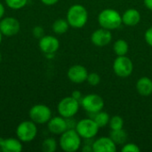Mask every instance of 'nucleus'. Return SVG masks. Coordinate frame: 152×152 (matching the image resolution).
<instances>
[{"label":"nucleus","mask_w":152,"mask_h":152,"mask_svg":"<svg viewBox=\"0 0 152 152\" xmlns=\"http://www.w3.org/2000/svg\"><path fill=\"white\" fill-rule=\"evenodd\" d=\"M67 20L70 27L75 28H83L88 20V12L81 4L70 6L67 12Z\"/></svg>","instance_id":"1"},{"label":"nucleus","mask_w":152,"mask_h":152,"mask_svg":"<svg viewBox=\"0 0 152 152\" xmlns=\"http://www.w3.org/2000/svg\"><path fill=\"white\" fill-rule=\"evenodd\" d=\"M98 22L103 28L113 30L122 24V16L114 9H104L98 15Z\"/></svg>","instance_id":"2"},{"label":"nucleus","mask_w":152,"mask_h":152,"mask_svg":"<svg viewBox=\"0 0 152 152\" xmlns=\"http://www.w3.org/2000/svg\"><path fill=\"white\" fill-rule=\"evenodd\" d=\"M60 146L66 152H75L81 146V136L76 129H68L61 134Z\"/></svg>","instance_id":"3"},{"label":"nucleus","mask_w":152,"mask_h":152,"mask_svg":"<svg viewBox=\"0 0 152 152\" xmlns=\"http://www.w3.org/2000/svg\"><path fill=\"white\" fill-rule=\"evenodd\" d=\"M99 128L100 127L93 118H84L77 123L75 129L81 138L91 140L98 134Z\"/></svg>","instance_id":"4"},{"label":"nucleus","mask_w":152,"mask_h":152,"mask_svg":"<svg viewBox=\"0 0 152 152\" xmlns=\"http://www.w3.org/2000/svg\"><path fill=\"white\" fill-rule=\"evenodd\" d=\"M37 134V128L36 123L31 121H23L17 126L16 135L20 142H29L33 141Z\"/></svg>","instance_id":"5"},{"label":"nucleus","mask_w":152,"mask_h":152,"mask_svg":"<svg viewBox=\"0 0 152 152\" xmlns=\"http://www.w3.org/2000/svg\"><path fill=\"white\" fill-rule=\"evenodd\" d=\"M80 102L72 96L63 98L58 104V112L60 116L69 118L74 117L79 110Z\"/></svg>","instance_id":"6"},{"label":"nucleus","mask_w":152,"mask_h":152,"mask_svg":"<svg viewBox=\"0 0 152 152\" xmlns=\"http://www.w3.org/2000/svg\"><path fill=\"white\" fill-rule=\"evenodd\" d=\"M113 70L118 77H127L133 73V61L126 55L118 56L113 62Z\"/></svg>","instance_id":"7"},{"label":"nucleus","mask_w":152,"mask_h":152,"mask_svg":"<svg viewBox=\"0 0 152 152\" xmlns=\"http://www.w3.org/2000/svg\"><path fill=\"white\" fill-rule=\"evenodd\" d=\"M80 104L82 105V107L86 112L90 114H95L102 110L104 107V101L102 97H101L100 95L95 94H91L83 97Z\"/></svg>","instance_id":"8"},{"label":"nucleus","mask_w":152,"mask_h":152,"mask_svg":"<svg viewBox=\"0 0 152 152\" xmlns=\"http://www.w3.org/2000/svg\"><path fill=\"white\" fill-rule=\"evenodd\" d=\"M30 119L36 124H45L52 118L51 109L44 104H37L29 110Z\"/></svg>","instance_id":"9"},{"label":"nucleus","mask_w":152,"mask_h":152,"mask_svg":"<svg viewBox=\"0 0 152 152\" xmlns=\"http://www.w3.org/2000/svg\"><path fill=\"white\" fill-rule=\"evenodd\" d=\"M20 24L19 20L13 17H5L0 20V31L4 36L12 37L19 33Z\"/></svg>","instance_id":"10"},{"label":"nucleus","mask_w":152,"mask_h":152,"mask_svg":"<svg viewBox=\"0 0 152 152\" xmlns=\"http://www.w3.org/2000/svg\"><path fill=\"white\" fill-rule=\"evenodd\" d=\"M112 39V34L110 30L101 28L99 29H96L93 32L91 36V41L92 43L98 46V47H103L108 45Z\"/></svg>","instance_id":"11"},{"label":"nucleus","mask_w":152,"mask_h":152,"mask_svg":"<svg viewBox=\"0 0 152 152\" xmlns=\"http://www.w3.org/2000/svg\"><path fill=\"white\" fill-rule=\"evenodd\" d=\"M69 79L75 84H82L86 81L88 72L87 69L82 65H73L68 70Z\"/></svg>","instance_id":"12"},{"label":"nucleus","mask_w":152,"mask_h":152,"mask_svg":"<svg viewBox=\"0 0 152 152\" xmlns=\"http://www.w3.org/2000/svg\"><path fill=\"white\" fill-rule=\"evenodd\" d=\"M60 47L59 40L53 36H44L39 39V48L45 53H55Z\"/></svg>","instance_id":"13"},{"label":"nucleus","mask_w":152,"mask_h":152,"mask_svg":"<svg viewBox=\"0 0 152 152\" xmlns=\"http://www.w3.org/2000/svg\"><path fill=\"white\" fill-rule=\"evenodd\" d=\"M94 152H114L117 151V144L110 137H100L93 143Z\"/></svg>","instance_id":"14"},{"label":"nucleus","mask_w":152,"mask_h":152,"mask_svg":"<svg viewBox=\"0 0 152 152\" xmlns=\"http://www.w3.org/2000/svg\"><path fill=\"white\" fill-rule=\"evenodd\" d=\"M47 126H48L49 131L54 134H61L66 130H68L66 118L61 116L51 118V119L48 121Z\"/></svg>","instance_id":"15"},{"label":"nucleus","mask_w":152,"mask_h":152,"mask_svg":"<svg viewBox=\"0 0 152 152\" xmlns=\"http://www.w3.org/2000/svg\"><path fill=\"white\" fill-rule=\"evenodd\" d=\"M0 150L3 152H20L22 151V144L19 139L0 138Z\"/></svg>","instance_id":"16"},{"label":"nucleus","mask_w":152,"mask_h":152,"mask_svg":"<svg viewBox=\"0 0 152 152\" xmlns=\"http://www.w3.org/2000/svg\"><path fill=\"white\" fill-rule=\"evenodd\" d=\"M141 20V13L134 8L127 9L122 15V23L128 27L136 26Z\"/></svg>","instance_id":"17"},{"label":"nucleus","mask_w":152,"mask_h":152,"mask_svg":"<svg viewBox=\"0 0 152 152\" xmlns=\"http://www.w3.org/2000/svg\"><path fill=\"white\" fill-rule=\"evenodd\" d=\"M136 90L142 96H150L152 94V80L148 77H141L136 83Z\"/></svg>","instance_id":"18"},{"label":"nucleus","mask_w":152,"mask_h":152,"mask_svg":"<svg viewBox=\"0 0 152 152\" xmlns=\"http://www.w3.org/2000/svg\"><path fill=\"white\" fill-rule=\"evenodd\" d=\"M113 50H114V53L118 56L126 55V53H128V50H129V45H128V44H127V42L126 40L118 39L114 43Z\"/></svg>","instance_id":"19"},{"label":"nucleus","mask_w":152,"mask_h":152,"mask_svg":"<svg viewBox=\"0 0 152 152\" xmlns=\"http://www.w3.org/2000/svg\"><path fill=\"white\" fill-rule=\"evenodd\" d=\"M110 138L113 140V142L116 144L122 145L126 143L127 140V134L125 130H123V128L118 130H112L110 133Z\"/></svg>","instance_id":"20"},{"label":"nucleus","mask_w":152,"mask_h":152,"mask_svg":"<svg viewBox=\"0 0 152 152\" xmlns=\"http://www.w3.org/2000/svg\"><path fill=\"white\" fill-rule=\"evenodd\" d=\"M69 24L67 20L64 19H58L53 24V30L54 33L61 35L68 31Z\"/></svg>","instance_id":"21"},{"label":"nucleus","mask_w":152,"mask_h":152,"mask_svg":"<svg viewBox=\"0 0 152 152\" xmlns=\"http://www.w3.org/2000/svg\"><path fill=\"white\" fill-rule=\"evenodd\" d=\"M94 117L93 118V119L95 121V123L98 125L99 127H104L106 126L107 125H109V122H110V115L107 113V112H104L102 110L94 114Z\"/></svg>","instance_id":"22"},{"label":"nucleus","mask_w":152,"mask_h":152,"mask_svg":"<svg viewBox=\"0 0 152 152\" xmlns=\"http://www.w3.org/2000/svg\"><path fill=\"white\" fill-rule=\"evenodd\" d=\"M57 149V142L53 138H46L42 143V150L45 152H54Z\"/></svg>","instance_id":"23"},{"label":"nucleus","mask_w":152,"mask_h":152,"mask_svg":"<svg viewBox=\"0 0 152 152\" xmlns=\"http://www.w3.org/2000/svg\"><path fill=\"white\" fill-rule=\"evenodd\" d=\"M109 125L111 130L122 129L124 126V119L120 116H113L112 118H110Z\"/></svg>","instance_id":"24"},{"label":"nucleus","mask_w":152,"mask_h":152,"mask_svg":"<svg viewBox=\"0 0 152 152\" xmlns=\"http://www.w3.org/2000/svg\"><path fill=\"white\" fill-rule=\"evenodd\" d=\"M4 1L6 4L13 10H19L24 7L28 2V0H4Z\"/></svg>","instance_id":"25"},{"label":"nucleus","mask_w":152,"mask_h":152,"mask_svg":"<svg viewBox=\"0 0 152 152\" xmlns=\"http://www.w3.org/2000/svg\"><path fill=\"white\" fill-rule=\"evenodd\" d=\"M86 81L88 82L89 85L95 86H97V85L100 84V82H101V77H100V75H99L98 73H96V72L88 73Z\"/></svg>","instance_id":"26"},{"label":"nucleus","mask_w":152,"mask_h":152,"mask_svg":"<svg viewBox=\"0 0 152 152\" xmlns=\"http://www.w3.org/2000/svg\"><path fill=\"white\" fill-rule=\"evenodd\" d=\"M122 152H139L141 151V149L136 145L135 143H126L123 146L121 149Z\"/></svg>","instance_id":"27"},{"label":"nucleus","mask_w":152,"mask_h":152,"mask_svg":"<svg viewBox=\"0 0 152 152\" xmlns=\"http://www.w3.org/2000/svg\"><path fill=\"white\" fill-rule=\"evenodd\" d=\"M32 34H33V36L35 37H37V38H41V37H43L45 35V31H44V28H42V27H40V26H37V27H35L33 29H32Z\"/></svg>","instance_id":"28"},{"label":"nucleus","mask_w":152,"mask_h":152,"mask_svg":"<svg viewBox=\"0 0 152 152\" xmlns=\"http://www.w3.org/2000/svg\"><path fill=\"white\" fill-rule=\"evenodd\" d=\"M144 38H145V41L147 42V44L152 47V27L149 28L146 30L145 35H144Z\"/></svg>","instance_id":"29"},{"label":"nucleus","mask_w":152,"mask_h":152,"mask_svg":"<svg viewBox=\"0 0 152 152\" xmlns=\"http://www.w3.org/2000/svg\"><path fill=\"white\" fill-rule=\"evenodd\" d=\"M71 96H72L74 99H76L77 101H78L79 102H81V101H82V99H83L82 93H81L80 91H77V90H76V91L72 92Z\"/></svg>","instance_id":"30"},{"label":"nucleus","mask_w":152,"mask_h":152,"mask_svg":"<svg viewBox=\"0 0 152 152\" xmlns=\"http://www.w3.org/2000/svg\"><path fill=\"white\" fill-rule=\"evenodd\" d=\"M59 0H41V2L45 5H53L58 3Z\"/></svg>","instance_id":"31"},{"label":"nucleus","mask_w":152,"mask_h":152,"mask_svg":"<svg viewBox=\"0 0 152 152\" xmlns=\"http://www.w3.org/2000/svg\"><path fill=\"white\" fill-rule=\"evenodd\" d=\"M82 151L84 152H94L92 144H86V145H84V147L82 148Z\"/></svg>","instance_id":"32"},{"label":"nucleus","mask_w":152,"mask_h":152,"mask_svg":"<svg viewBox=\"0 0 152 152\" xmlns=\"http://www.w3.org/2000/svg\"><path fill=\"white\" fill-rule=\"evenodd\" d=\"M144 4L149 10L152 11V0H144Z\"/></svg>","instance_id":"33"},{"label":"nucleus","mask_w":152,"mask_h":152,"mask_svg":"<svg viewBox=\"0 0 152 152\" xmlns=\"http://www.w3.org/2000/svg\"><path fill=\"white\" fill-rule=\"evenodd\" d=\"M4 14V6L0 3V20L3 18Z\"/></svg>","instance_id":"34"},{"label":"nucleus","mask_w":152,"mask_h":152,"mask_svg":"<svg viewBox=\"0 0 152 152\" xmlns=\"http://www.w3.org/2000/svg\"><path fill=\"white\" fill-rule=\"evenodd\" d=\"M2 36H3V34H2L1 31H0V43L2 42Z\"/></svg>","instance_id":"35"},{"label":"nucleus","mask_w":152,"mask_h":152,"mask_svg":"<svg viewBox=\"0 0 152 152\" xmlns=\"http://www.w3.org/2000/svg\"><path fill=\"white\" fill-rule=\"evenodd\" d=\"M2 61V54H1V53H0V62Z\"/></svg>","instance_id":"36"},{"label":"nucleus","mask_w":152,"mask_h":152,"mask_svg":"<svg viewBox=\"0 0 152 152\" xmlns=\"http://www.w3.org/2000/svg\"><path fill=\"white\" fill-rule=\"evenodd\" d=\"M0 151H1V150H0Z\"/></svg>","instance_id":"37"}]
</instances>
